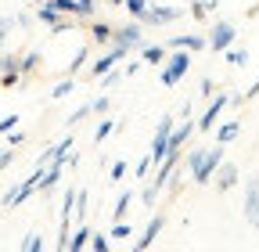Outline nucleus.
I'll use <instances>...</instances> for the list:
<instances>
[{
	"label": "nucleus",
	"instance_id": "f257e3e1",
	"mask_svg": "<svg viewBox=\"0 0 259 252\" xmlns=\"http://www.w3.org/2000/svg\"><path fill=\"white\" fill-rule=\"evenodd\" d=\"M223 151H227V144H212V148H194V151L187 155V170H191V180L205 187V184L212 180L216 166L223 162Z\"/></svg>",
	"mask_w": 259,
	"mask_h": 252
},
{
	"label": "nucleus",
	"instance_id": "f03ea898",
	"mask_svg": "<svg viewBox=\"0 0 259 252\" xmlns=\"http://www.w3.org/2000/svg\"><path fill=\"white\" fill-rule=\"evenodd\" d=\"M158 69H162V72H158L162 87H177V83L187 76V69H191V51H169L166 61H162Z\"/></svg>",
	"mask_w": 259,
	"mask_h": 252
},
{
	"label": "nucleus",
	"instance_id": "7ed1b4c3",
	"mask_svg": "<svg viewBox=\"0 0 259 252\" xmlns=\"http://www.w3.org/2000/svg\"><path fill=\"white\" fill-rule=\"evenodd\" d=\"M144 44V25L141 22H130V25H122V29H112V47H119V51H137Z\"/></svg>",
	"mask_w": 259,
	"mask_h": 252
},
{
	"label": "nucleus",
	"instance_id": "20e7f679",
	"mask_svg": "<svg viewBox=\"0 0 259 252\" xmlns=\"http://www.w3.org/2000/svg\"><path fill=\"white\" fill-rule=\"evenodd\" d=\"M177 18H184V8H173V4H155V8H151V4H148V8H144V15H141L137 22H141V25H155V29H158V25L177 22Z\"/></svg>",
	"mask_w": 259,
	"mask_h": 252
},
{
	"label": "nucleus",
	"instance_id": "39448f33",
	"mask_svg": "<svg viewBox=\"0 0 259 252\" xmlns=\"http://www.w3.org/2000/svg\"><path fill=\"white\" fill-rule=\"evenodd\" d=\"M238 40V29L231 25V22H212V33L205 36V47L212 51V54H220V51H227Z\"/></svg>",
	"mask_w": 259,
	"mask_h": 252
},
{
	"label": "nucleus",
	"instance_id": "423d86ee",
	"mask_svg": "<svg viewBox=\"0 0 259 252\" xmlns=\"http://www.w3.org/2000/svg\"><path fill=\"white\" fill-rule=\"evenodd\" d=\"M227 101H231V94H212V101H209V108L202 112V119L194 122V130H198V134H212V126L220 122V112L227 108Z\"/></svg>",
	"mask_w": 259,
	"mask_h": 252
},
{
	"label": "nucleus",
	"instance_id": "0eeeda50",
	"mask_svg": "<svg viewBox=\"0 0 259 252\" xmlns=\"http://www.w3.org/2000/svg\"><path fill=\"white\" fill-rule=\"evenodd\" d=\"M212 180H216V191H220V195H227V191H234V187L241 184V170H238L234 162H227V159H223V162L216 166Z\"/></svg>",
	"mask_w": 259,
	"mask_h": 252
},
{
	"label": "nucleus",
	"instance_id": "6e6552de",
	"mask_svg": "<svg viewBox=\"0 0 259 252\" xmlns=\"http://www.w3.org/2000/svg\"><path fill=\"white\" fill-rule=\"evenodd\" d=\"M245 220H248V227L259 231V177L245 180Z\"/></svg>",
	"mask_w": 259,
	"mask_h": 252
},
{
	"label": "nucleus",
	"instance_id": "1a4fd4ad",
	"mask_svg": "<svg viewBox=\"0 0 259 252\" xmlns=\"http://www.w3.org/2000/svg\"><path fill=\"white\" fill-rule=\"evenodd\" d=\"M122 58H126V51H119V47H112L108 54H101V58H97V61H94V65H87V72H90V79H101V76H105V72H108L112 65H119V61H122Z\"/></svg>",
	"mask_w": 259,
	"mask_h": 252
},
{
	"label": "nucleus",
	"instance_id": "9d476101",
	"mask_svg": "<svg viewBox=\"0 0 259 252\" xmlns=\"http://www.w3.org/2000/svg\"><path fill=\"white\" fill-rule=\"evenodd\" d=\"M162 227H166V213H155L151 220H148V227H144V234L137 238V248L144 252V248H151L155 245V238L162 234Z\"/></svg>",
	"mask_w": 259,
	"mask_h": 252
},
{
	"label": "nucleus",
	"instance_id": "9b49d317",
	"mask_svg": "<svg viewBox=\"0 0 259 252\" xmlns=\"http://www.w3.org/2000/svg\"><path fill=\"white\" fill-rule=\"evenodd\" d=\"M137 51H141V61H144V65H155V69H158L162 61H166V54H169L166 44H141Z\"/></svg>",
	"mask_w": 259,
	"mask_h": 252
},
{
	"label": "nucleus",
	"instance_id": "f8f14e48",
	"mask_svg": "<svg viewBox=\"0 0 259 252\" xmlns=\"http://www.w3.org/2000/svg\"><path fill=\"white\" fill-rule=\"evenodd\" d=\"M119 130H126V122H122V119H108V115H101V122H97V130H94V144L108 141V137L119 134Z\"/></svg>",
	"mask_w": 259,
	"mask_h": 252
},
{
	"label": "nucleus",
	"instance_id": "ddd939ff",
	"mask_svg": "<svg viewBox=\"0 0 259 252\" xmlns=\"http://www.w3.org/2000/svg\"><path fill=\"white\" fill-rule=\"evenodd\" d=\"M238 134H241V119H231V122H216V144H231Z\"/></svg>",
	"mask_w": 259,
	"mask_h": 252
},
{
	"label": "nucleus",
	"instance_id": "4468645a",
	"mask_svg": "<svg viewBox=\"0 0 259 252\" xmlns=\"http://www.w3.org/2000/svg\"><path fill=\"white\" fill-rule=\"evenodd\" d=\"M216 8H220V0H194L187 15H191L194 22H205V18H209V15L216 11Z\"/></svg>",
	"mask_w": 259,
	"mask_h": 252
},
{
	"label": "nucleus",
	"instance_id": "2eb2a0df",
	"mask_svg": "<svg viewBox=\"0 0 259 252\" xmlns=\"http://www.w3.org/2000/svg\"><path fill=\"white\" fill-rule=\"evenodd\" d=\"M87 61H90V47H87V44H83V47H79V51H76V58H72V61H69V65H65V76H79V72H83V69H87Z\"/></svg>",
	"mask_w": 259,
	"mask_h": 252
},
{
	"label": "nucleus",
	"instance_id": "dca6fc26",
	"mask_svg": "<svg viewBox=\"0 0 259 252\" xmlns=\"http://www.w3.org/2000/svg\"><path fill=\"white\" fill-rule=\"evenodd\" d=\"M44 4H51L58 15H72V18H83V8H79V0H44Z\"/></svg>",
	"mask_w": 259,
	"mask_h": 252
},
{
	"label": "nucleus",
	"instance_id": "f3484780",
	"mask_svg": "<svg viewBox=\"0 0 259 252\" xmlns=\"http://www.w3.org/2000/svg\"><path fill=\"white\" fill-rule=\"evenodd\" d=\"M90 40H94V44H101V47H105V44H112V25L94 18V22H90Z\"/></svg>",
	"mask_w": 259,
	"mask_h": 252
},
{
	"label": "nucleus",
	"instance_id": "a211bd4d",
	"mask_svg": "<svg viewBox=\"0 0 259 252\" xmlns=\"http://www.w3.org/2000/svg\"><path fill=\"white\" fill-rule=\"evenodd\" d=\"M220 54L227 58V65H234V69H245V65H248V51H245V47H234V44H231V47L220 51Z\"/></svg>",
	"mask_w": 259,
	"mask_h": 252
},
{
	"label": "nucleus",
	"instance_id": "6ab92c4d",
	"mask_svg": "<svg viewBox=\"0 0 259 252\" xmlns=\"http://www.w3.org/2000/svg\"><path fill=\"white\" fill-rule=\"evenodd\" d=\"M69 151H76V141H72V134L65 137L61 144H54V148H47V155H51V162H65L69 159Z\"/></svg>",
	"mask_w": 259,
	"mask_h": 252
},
{
	"label": "nucleus",
	"instance_id": "aec40b11",
	"mask_svg": "<svg viewBox=\"0 0 259 252\" xmlns=\"http://www.w3.org/2000/svg\"><path fill=\"white\" fill-rule=\"evenodd\" d=\"M87 241H90V227H87V220H83L79 231L69 234V245H65V252H79V248H87Z\"/></svg>",
	"mask_w": 259,
	"mask_h": 252
},
{
	"label": "nucleus",
	"instance_id": "412c9836",
	"mask_svg": "<svg viewBox=\"0 0 259 252\" xmlns=\"http://www.w3.org/2000/svg\"><path fill=\"white\" fill-rule=\"evenodd\" d=\"M40 69V51H29V54H18V72L22 76H32Z\"/></svg>",
	"mask_w": 259,
	"mask_h": 252
},
{
	"label": "nucleus",
	"instance_id": "4be33fe9",
	"mask_svg": "<svg viewBox=\"0 0 259 252\" xmlns=\"http://www.w3.org/2000/svg\"><path fill=\"white\" fill-rule=\"evenodd\" d=\"M130 205H134V191L126 187V191L119 195V202H115V209H112V224H115V220H126V209Z\"/></svg>",
	"mask_w": 259,
	"mask_h": 252
},
{
	"label": "nucleus",
	"instance_id": "5701e85b",
	"mask_svg": "<svg viewBox=\"0 0 259 252\" xmlns=\"http://www.w3.org/2000/svg\"><path fill=\"white\" fill-rule=\"evenodd\" d=\"M87 213H90V195H87V191H76V205H72V216H76L79 224H83V220H87Z\"/></svg>",
	"mask_w": 259,
	"mask_h": 252
},
{
	"label": "nucleus",
	"instance_id": "b1692460",
	"mask_svg": "<svg viewBox=\"0 0 259 252\" xmlns=\"http://www.w3.org/2000/svg\"><path fill=\"white\" fill-rule=\"evenodd\" d=\"M72 90H76V76H65V79H61V83L51 90V98H54V101H61V98H69Z\"/></svg>",
	"mask_w": 259,
	"mask_h": 252
},
{
	"label": "nucleus",
	"instance_id": "393cba45",
	"mask_svg": "<svg viewBox=\"0 0 259 252\" xmlns=\"http://www.w3.org/2000/svg\"><path fill=\"white\" fill-rule=\"evenodd\" d=\"M119 83H122V69H115V65H112V69L101 76V90H112V87H119Z\"/></svg>",
	"mask_w": 259,
	"mask_h": 252
},
{
	"label": "nucleus",
	"instance_id": "a878e982",
	"mask_svg": "<svg viewBox=\"0 0 259 252\" xmlns=\"http://www.w3.org/2000/svg\"><path fill=\"white\" fill-rule=\"evenodd\" d=\"M87 248H90V252H108V234H97V231H90Z\"/></svg>",
	"mask_w": 259,
	"mask_h": 252
},
{
	"label": "nucleus",
	"instance_id": "bb28decb",
	"mask_svg": "<svg viewBox=\"0 0 259 252\" xmlns=\"http://www.w3.org/2000/svg\"><path fill=\"white\" fill-rule=\"evenodd\" d=\"M108 108H112V98H108V94H101V98L90 101V112H94V115H108Z\"/></svg>",
	"mask_w": 259,
	"mask_h": 252
},
{
	"label": "nucleus",
	"instance_id": "cd10ccee",
	"mask_svg": "<svg viewBox=\"0 0 259 252\" xmlns=\"http://www.w3.org/2000/svg\"><path fill=\"white\" fill-rule=\"evenodd\" d=\"M22 248H25V252H44V248H47V241H44L40 234H29V238L22 241Z\"/></svg>",
	"mask_w": 259,
	"mask_h": 252
},
{
	"label": "nucleus",
	"instance_id": "c85d7f7f",
	"mask_svg": "<svg viewBox=\"0 0 259 252\" xmlns=\"http://www.w3.org/2000/svg\"><path fill=\"white\" fill-rule=\"evenodd\" d=\"M11 29H18V22L8 15V18H0V47L8 44V36H11Z\"/></svg>",
	"mask_w": 259,
	"mask_h": 252
},
{
	"label": "nucleus",
	"instance_id": "c756f323",
	"mask_svg": "<svg viewBox=\"0 0 259 252\" xmlns=\"http://www.w3.org/2000/svg\"><path fill=\"white\" fill-rule=\"evenodd\" d=\"M151 166H155V159H151V155H144V159L137 162V170H134V177H137V180H148V173H151Z\"/></svg>",
	"mask_w": 259,
	"mask_h": 252
},
{
	"label": "nucleus",
	"instance_id": "7c9ffc66",
	"mask_svg": "<svg viewBox=\"0 0 259 252\" xmlns=\"http://www.w3.org/2000/svg\"><path fill=\"white\" fill-rule=\"evenodd\" d=\"M130 234H134V227H130L126 220H115V224H112V234H108V238H130Z\"/></svg>",
	"mask_w": 259,
	"mask_h": 252
},
{
	"label": "nucleus",
	"instance_id": "2f4dec72",
	"mask_svg": "<svg viewBox=\"0 0 259 252\" xmlns=\"http://www.w3.org/2000/svg\"><path fill=\"white\" fill-rule=\"evenodd\" d=\"M122 8L134 15V18H141V15H144V8H148V0H122Z\"/></svg>",
	"mask_w": 259,
	"mask_h": 252
},
{
	"label": "nucleus",
	"instance_id": "473e14b6",
	"mask_svg": "<svg viewBox=\"0 0 259 252\" xmlns=\"http://www.w3.org/2000/svg\"><path fill=\"white\" fill-rule=\"evenodd\" d=\"M18 83H22V72H18V69L0 72V87H8V90H11V87H18Z\"/></svg>",
	"mask_w": 259,
	"mask_h": 252
},
{
	"label": "nucleus",
	"instance_id": "72a5a7b5",
	"mask_svg": "<svg viewBox=\"0 0 259 252\" xmlns=\"http://www.w3.org/2000/svg\"><path fill=\"white\" fill-rule=\"evenodd\" d=\"M87 115H94V112H90V101H87V105H79V108H76V112L69 115V126H79V122H83Z\"/></svg>",
	"mask_w": 259,
	"mask_h": 252
},
{
	"label": "nucleus",
	"instance_id": "f704fd0d",
	"mask_svg": "<svg viewBox=\"0 0 259 252\" xmlns=\"http://www.w3.org/2000/svg\"><path fill=\"white\" fill-rule=\"evenodd\" d=\"M158 195H162V191H155L151 184H144V191H141V202H144L148 209H155V198H158Z\"/></svg>",
	"mask_w": 259,
	"mask_h": 252
},
{
	"label": "nucleus",
	"instance_id": "c9c22d12",
	"mask_svg": "<svg viewBox=\"0 0 259 252\" xmlns=\"http://www.w3.org/2000/svg\"><path fill=\"white\" fill-rule=\"evenodd\" d=\"M18 69V54H0V72H11Z\"/></svg>",
	"mask_w": 259,
	"mask_h": 252
},
{
	"label": "nucleus",
	"instance_id": "e433bc0d",
	"mask_svg": "<svg viewBox=\"0 0 259 252\" xmlns=\"http://www.w3.org/2000/svg\"><path fill=\"white\" fill-rule=\"evenodd\" d=\"M198 90H202V98H212V94H216V83H212V76H202Z\"/></svg>",
	"mask_w": 259,
	"mask_h": 252
},
{
	"label": "nucleus",
	"instance_id": "4c0bfd02",
	"mask_svg": "<svg viewBox=\"0 0 259 252\" xmlns=\"http://www.w3.org/2000/svg\"><path fill=\"white\" fill-rule=\"evenodd\" d=\"M11 162H15V151H11V148H0V173H4Z\"/></svg>",
	"mask_w": 259,
	"mask_h": 252
},
{
	"label": "nucleus",
	"instance_id": "58836bf2",
	"mask_svg": "<svg viewBox=\"0 0 259 252\" xmlns=\"http://www.w3.org/2000/svg\"><path fill=\"white\" fill-rule=\"evenodd\" d=\"M18 144H25V134L22 130H8V148H18Z\"/></svg>",
	"mask_w": 259,
	"mask_h": 252
},
{
	"label": "nucleus",
	"instance_id": "ea45409f",
	"mask_svg": "<svg viewBox=\"0 0 259 252\" xmlns=\"http://www.w3.org/2000/svg\"><path fill=\"white\" fill-rule=\"evenodd\" d=\"M112 180H122L126 177V159H119V162H112V173H108Z\"/></svg>",
	"mask_w": 259,
	"mask_h": 252
},
{
	"label": "nucleus",
	"instance_id": "a19ab883",
	"mask_svg": "<svg viewBox=\"0 0 259 252\" xmlns=\"http://www.w3.org/2000/svg\"><path fill=\"white\" fill-rule=\"evenodd\" d=\"M141 65H144V61H126V65H122V76H137Z\"/></svg>",
	"mask_w": 259,
	"mask_h": 252
},
{
	"label": "nucleus",
	"instance_id": "79ce46f5",
	"mask_svg": "<svg viewBox=\"0 0 259 252\" xmlns=\"http://www.w3.org/2000/svg\"><path fill=\"white\" fill-rule=\"evenodd\" d=\"M79 8H83V18H94V8H97V0H79Z\"/></svg>",
	"mask_w": 259,
	"mask_h": 252
},
{
	"label": "nucleus",
	"instance_id": "37998d69",
	"mask_svg": "<svg viewBox=\"0 0 259 252\" xmlns=\"http://www.w3.org/2000/svg\"><path fill=\"white\" fill-rule=\"evenodd\" d=\"M241 98H245V101H252V98H259V79H255V83H252V87H248V90L241 94Z\"/></svg>",
	"mask_w": 259,
	"mask_h": 252
},
{
	"label": "nucleus",
	"instance_id": "c03bdc74",
	"mask_svg": "<svg viewBox=\"0 0 259 252\" xmlns=\"http://www.w3.org/2000/svg\"><path fill=\"white\" fill-rule=\"evenodd\" d=\"M108 4H112V8H122V0H108Z\"/></svg>",
	"mask_w": 259,
	"mask_h": 252
},
{
	"label": "nucleus",
	"instance_id": "a18cd8bd",
	"mask_svg": "<svg viewBox=\"0 0 259 252\" xmlns=\"http://www.w3.org/2000/svg\"><path fill=\"white\" fill-rule=\"evenodd\" d=\"M29 4H44V0H29Z\"/></svg>",
	"mask_w": 259,
	"mask_h": 252
}]
</instances>
